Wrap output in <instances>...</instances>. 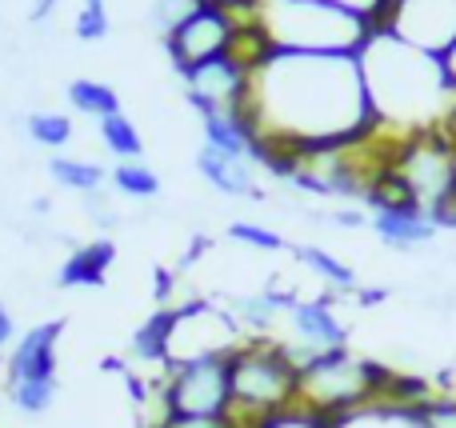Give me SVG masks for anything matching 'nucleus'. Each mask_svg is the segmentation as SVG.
Returning a JSON list of instances; mask_svg holds the SVG:
<instances>
[{"label":"nucleus","instance_id":"nucleus-1","mask_svg":"<svg viewBox=\"0 0 456 428\" xmlns=\"http://www.w3.org/2000/svg\"><path fill=\"white\" fill-rule=\"evenodd\" d=\"M256 144L308 149L340 144L372 133V109L364 96L361 64L340 52H284L252 72L244 101Z\"/></svg>","mask_w":456,"mask_h":428},{"label":"nucleus","instance_id":"nucleus-2","mask_svg":"<svg viewBox=\"0 0 456 428\" xmlns=\"http://www.w3.org/2000/svg\"><path fill=\"white\" fill-rule=\"evenodd\" d=\"M372 125L388 136H412L444 128L456 109V88L441 56L396 40L393 32H372L356 52Z\"/></svg>","mask_w":456,"mask_h":428},{"label":"nucleus","instance_id":"nucleus-3","mask_svg":"<svg viewBox=\"0 0 456 428\" xmlns=\"http://www.w3.org/2000/svg\"><path fill=\"white\" fill-rule=\"evenodd\" d=\"M228 381H232V405L228 428H265L276 416L297 413L300 365L292 360L289 344L276 336H248L228 357Z\"/></svg>","mask_w":456,"mask_h":428},{"label":"nucleus","instance_id":"nucleus-4","mask_svg":"<svg viewBox=\"0 0 456 428\" xmlns=\"http://www.w3.org/2000/svg\"><path fill=\"white\" fill-rule=\"evenodd\" d=\"M260 24L284 52H340L356 56L372 36V20L329 0H265Z\"/></svg>","mask_w":456,"mask_h":428},{"label":"nucleus","instance_id":"nucleus-5","mask_svg":"<svg viewBox=\"0 0 456 428\" xmlns=\"http://www.w3.org/2000/svg\"><path fill=\"white\" fill-rule=\"evenodd\" d=\"M388 381V368L369 357H356L348 349L321 352V357L300 365V392H297V413L313 416V421L329 424L345 413L372 405Z\"/></svg>","mask_w":456,"mask_h":428},{"label":"nucleus","instance_id":"nucleus-6","mask_svg":"<svg viewBox=\"0 0 456 428\" xmlns=\"http://www.w3.org/2000/svg\"><path fill=\"white\" fill-rule=\"evenodd\" d=\"M388 168L404 181L412 197V208L425 213L436 224V213L452 200L456 192V144L444 128H428V133L396 136L393 152H388Z\"/></svg>","mask_w":456,"mask_h":428},{"label":"nucleus","instance_id":"nucleus-7","mask_svg":"<svg viewBox=\"0 0 456 428\" xmlns=\"http://www.w3.org/2000/svg\"><path fill=\"white\" fill-rule=\"evenodd\" d=\"M64 325L45 320L32 325L8 352L4 392L20 416H45L56 400V344H61Z\"/></svg>","mask_w":456,"mask_h":428},{"label":"nucleus","instance_id":"nucleus-8","mask_svg":"<svg viewBox=\"0 0 456 428\" xmlns=\"http://www.w3.org/2000/svg\"><path fill=\"white\" fill-rule=\"evenodd\" d=\"M160 416H197V421H224L232 405L228 357H200L168 365L157 384ZM157 416V421H160Z\"/></svg>","mask_w":456,"mask_h":428},{"label":"nucleus","instance_id":"nucleus-9","mask_svg":"<svg viewBox=\"0 0 456 428\" xmlns=\"http://www.w3.org/2000/svg\"><path fill=\"white\" fill-rule=\"evenodd\" d=\"M248 336L232 320L224 304L213 301H189L173 309V333H168V365L200 357H232ZM165 365V368H168Z\"/></svg>","mask_w":456,"mask_h":428},{"label":"nucleus","instance_id":"nucleus-10","mask_svg":"<svg viewBox=\"0 0 456 428\" xmlns=\"http://www.w3.org/2000/svg\"><path fill=\"white\" fill-rule=\"evenodd\" d=\"M181 80H184V96H189L192 109L200 117H213V112H244L252 77L228 52H221L213 61H200L192 69H184Z\"/></svg>","mask_w":456,"mask_h":428},{"label":"nucleus","instance_id":"nucleus-11","mask_svg":"<svg viewBox=\"0 0 456 428\" xmlns=\"http://www.w3.org/2000/svg\"><path fill=\"white\" fill-rule=\"evenodd\" d=\"M236 24L224 8H205L200 4L192 16H184L176 28L165 32V48L173 56L176 72L192 69L200 61H213V56L228 52V40H232Z\"/></svg>","mask_w":456,"mask_h":428},{"label":"nucleus","instance_id":"nucleus-12","mask_svg":"<svg viewBox=\"0 0 456 428\" xmlns=\"http://www.w3.org/2000/svg\"><path fill=\"white\" fill-rule=\"evenodd\" d=\"M284 325H289V333H292V341H284V344H289L297 365L321 357V352L348 349L345 320L332 312V304L324 301V296H316V301H297L284 312Z\"/></svg>","mask_w":456,"mask_h":428},{"label":"nucleus","instance_id":"nucleus-13","mask_svg":"<svg viewBox=\"0 0 456 428\" xmlns=\"http://www.w3.org/2000/svg\"><path fill=\"white\" fill-rule=\"evenodd\" d=\"M112 261H117V245H112V240L80 245V248H72V253L64 256V264L56 269V285L61 288H101Z\"/></svg>","mask_w":456,"mask_h":428},{"label":"nucleus","instance_id":"nucleus-14","mask_svg":"<svg viewBox=\"0 0 456 428\" xmlns=\"http://www.w3.org/2000/svg\"><path fill=\"white\" fill-rule=\"evenodd\" d=\"M369 224L388 248H396V253H417V248L433 245L436 232H441L425 213H417V208H404V213H372Z\"/></svg>","mask_w":456,"mask_h":428},{"label":"nucleus","instance_id":"nucleus-15","mask_svg":"<svg viewBox=\"0 0 456 428\" xmlns=\"http://www.w3.org/2000/svg\"><path fill=\"white\" fill-rule=\"evenodd\" d=\"M197 173L213 184L221 197H236V200H248V197H260L256 189V176H252V165L248 160H232V157H221L216 149H200L197 152Z\"/></svg>","mask_w":456,"mask_h":428},{"label":"nucleus","instance_id":"nucleus-16","mask_svg":"<svg viewBox=\"0 0 456 428\" xmlns=\"http://www.w3.org/2000/svg\"><path fill=\"white\" fill-rule=\"evenodd\" d=\"M292 256H297V264H305V269L313 272L316 280H324L332 293H353V288H356V272L348 269L345 261H337L329 248L297 245V248H292Z\"/></svg>","mask_w":456,"mask_h":428},{"label":"nucleus","instance_id":"nucleus-17","mask_svg":"<svg viewBox=\"0 0 456 428\" xmlns=\"http://www.w3.org/2000/svg\"><path fill=\"white\" fill-rule=\"evenodd\" d=\"M168 333H173V309H157L133 333V357L141 365H168Z\"/></svg>","mask_w":456,"mask_h":428},{"label":"nucleus","instance_id":"nucleus-18","mask_svg":"<svg viewBox=\"0 0 456 428\" xmlns=\"http://www.w3.org/2000/svg\"><path fill=\"white\" fill-rule=\"evenodd\" d=\"M324 428H425L420 416L412 408H396L385 405V400H372V405L356 408V413H345L337 421H329Z\"/></svg>","mask_w":456,"mask_h":428},{"label":"nucleus","instance_id":"nucleus-19","mask_svg":"<svg viewBox=\"0 0 456 428\" xmlns=\"http://www.w3.org/2000/svg\"><path fill=\"white\" fill-rule=\"evenodd\" d=\"M64 96H69L72 109L85 112V117H93V120L117 117V112H120V96H117V88L104 85V80H88V77H80V80H72V85L64 88Z\"/></svg>","mask_w":456,"mask_h":428},{"label":"nucleus","instance_id":"nucleus-20","mask_svg":"<svg viewBox=\"0 0 456 428\" xmlns=\"http://www.w3.org/2000/svg\"><path fill=\"white\" fill-rule=\"evenodd\" d=\"M48 176H53L61 189L80 192V197H93L104 184V168L93 160H77V157H53L48 160Z\"/></svg>","mask_w":456,"mask_h":428},{"label":"nucleus","instance_id":"nucleus-21","mask_svg":"<svg viewBox=\"0 0 456 428\" xmlns=\"http://www.w3.org/2000/svg\"><path fill=\"white\" fill-rule=\"evenodd\" d=\"M101 125V141H104V149L112 152V157L125 165V160H141L144 157V141H141V133H136V125L125 117V112H117V117H104V120H96Z\"/></svg>","mask_w":456,"mask_h":428},{"label":"nucleus","instance_id":"nucleus-22","mask_svg":"<svg viewBox=\"0 0 456 428\" xmlns=\"http://www.w3.org/2000/svg\"><path fill=\"white\" fill-rule=\"evenodd\" d=\"M112 189L133 200H152L160 197V176L149 165H141V160H125V165L112 168Z\"/></svg>","mask_w":456,"mask_h":428},{"label":"nucleus","instance_id":"nucleus-23","mask_svg":"<svg viewBox=\"0 0 456 428\" xmlns=\"http://www.w3.org/2000/svg\"><path fill=\"white\" fill-rule=\"evenodd\" d=\"M24 128H28V136L40 149H64L72 141V120L64 112H32L24 120Z\"/></svg>","mask_w":456,"mask_h":428},{"label":"nucleus","instance_id":"nucleus-24","mask_svg":"<svg viewBox=\"0 0 456 428\" xmlns=\"http://www.w3.org/2000/svg\"><path fill=\"white\" fill-rule=\"evenodd\" d=\"M228 240L240 248H252V253H281L284 248V237L265 224H252V221H232L228 224Z\"/></svg>","mask_w":456,"mask_h":428},{"label":"nucleus","instance_id":"nucleus-25","mask_svg":"<svg viewBox=\"0 0 456 428\" xmlns=\"http://www.w3.org/2000/svg\"><path fill=\"white\" fill-rule=\"evenodd\" d=\"M425 428H456V392H436L425 408H417Z\"/></svg>","mask_w":456,"mask_h":428},{"label":"nucleus","instance_id":"nucleus-26","mask_svg":"<svg viewBox=\"0 0 456 428\" xmlns=\"http://www.w3.org/2000/svg\"><path fill=\"white\" fill-rule=\"evenodd\" d=\"M77 36L80 40H104L109 36V8L104 4H85L77 12Z\"/></svg>","mask_w":456,"mask_h":428},{"label":"nucleus","instance_id":"nucleus-27","mask_svg":"<svg viewBox=\"0 0 456 428\" xmlns=\"http://www.w3.org/2000/svg\"><path fill=\"white\" fill-rule=\"evenodd\" d=\"M200 8V0H157L152 4V16H157V24L160 28H176V24L184 20V16H192Z\"/></svg>","mask_w":456,"mask_h":428},{"label":"nucleus","instance_id":"nucleus-28","mask_svg":"<svg viewBox=\"0 0 456 428\" xmlns=\"http://www.w3.org/2000/svg\"><path fill=\"white\" fill-rule=\"evenodd\" d=\"M173 288H176V272L152 269V296H157L160 309H168V296H173Z\"/></svg>","mask_w":456,"mask_h":428},{"label":"nucleus","instance_id":"nucleus-29","mask_svg":"<svg viewBox=\"0 0 456 428\" xmlns=\"http://www.w3.org/2000/svg\"><path fill=\"white\" fill-rule=\"evenodd\" d=\"M329 224L332 229H364L369 216H364L361 208H337V213H329Z\"/></svg>","mask_w":456,"mask_h":428},{"label":"nucleus","instance_id":"nucleus-30","mask_svg":"<svg viewBox=\"0 0 456 428\" xmlns=\"http://www.w3.org/2000/svg\"><path fill=\"white\" fill-rule=\"evenodd\" d=\"M329 4H340V8H348V12H361V16H369V20H377V12L388 0H329Z\"/></svg>","mask_w":456,"mask_h":428},{"label":"nucleus","instance_id":"nucleus-31","mask_svg":"<svg viewBox=\"0 0 456 428\" xmlns=\"http://www.w3.org/2000/svg\"><path fill=\"white\" fill-rule=\"evenodd\" d=\"M265 428H324V424L313 421V416H305V413H289V416H276V421H268Z\"/></svg>","mask_w":456,"mask_h":428},{"label":"nucleus","instance_id":"nucleus-32","mask_svg":"<svg viewBox=\"0 0 456 428\" xmlns=\"http://www.w3.org/2000/svg\"><path fill=\"white\" fill-rule=\"evenodd\" d=\"M12 336H16V325H12V312L0 304V357H4V349L12 344Z\"/></svg>","mask_w":456,"mask_h":428},{"label":"nucleus","instance_id":"nucleus-33","mask_svg":"<svg viewBox=\"0 0 456 428\" xmlns=\"http://www.w3.org/2000/svg\"><path fill=\"white\" fill-rule=\"evenodd\" d=\"M436 229H456V192H452V200L436 213Z\"/></svg>","mask_w":456,"mask_h":428},{"label":"nucleus","instance_id":"nucleus-34","mask_svg":"<svg viewBox=\"0 0 456 428\" xmlns=\"http://www.w3.org/2000/svg\"><path fill=\"white\" fill-rule=\"evenodd\" d=\"M441 64H444V72H449V80H452V88H456V44L441 56Z\"/></svg>","mask_w":456,"mask_h":428},{"label":"nucleus","instance_id":"nucleus-35","mask_svg":"<svg viewBox=\"0 0 456 428\" xmlns=\"http://www.w3.org/2000/svg\"><path fill=\"white\" fill-rule=\"evenodd\" d=\"M205 8H228V4H236V0H200Z\"/></svg>","mask_w":456,"mask_h":428},{"label":"nucleus","instance_id":"nucleus-36","mask_svg":"<svg viewBox=\"0 0 456 428\" xmlns=\"http://www.w3.org/2000/svg\"><path fill=\"white\" fill-rule=\"evenodd\" d=\"M444 133L452 136V144H456V109H452V117H449V125H444Z\"/></svg>","mask_w":456,"mask_h":428},{"label":"nucleus","instance_id":"nucleus-37","mask_svg":"<svg viewBox=\"0 0 456 428\" xmlns=\"http://www.w3.org/2000/svg\"><path fill=\"white\" fill-rule=\"evenodd\" d=\"M85 4H104V0H85Z\"/></svg>","mask_w":456,"mask_h":428}]
</instances>
